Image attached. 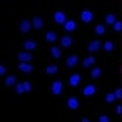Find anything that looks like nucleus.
<instances>
[{
	"mask_svg": "<svg viewBox=\"0 0 122 122\" xmlns=\"http://www.w3.org/2000/svg\"><path fill=\"white\" fill-rule=\"evenodd\" d=\"M113 31L115 32H121L122 31V21H116L113 24Z\"/></svg>",
	"mask_w": 122,
	"mask_h": 122,
	"instance_id": "obj_27",
	"label": "nucleus"
},
{
	"mask_svg": "<svg viewBox=\"0 0 122 122\" xmlns=\"http://www.w3.org/2000/svg\"><path fill=\"white\" fill-rule=\"evenodd\" d=\"M24 87H25V93H31L32 91V84L30 81H24Z\"/></svg>",
	"mask_w": 122,
	"mask_h": 122,
	"instance_id": "obj_29",
	"label": "nucleus"
},
{
	"mask_svg": "<svg viewBox=\"0 0 122 122\" xmlns=\"http://www.w3.org/2000/svg\"><path fill=\"white\" fill-rule=\"evenodd\" d=\"M32 30V21L30 19H22L19 22V32L21 34H28Z\"/></svg>",
	"mask_w": 122,
	"mask_h": 122,
	"instance_id": "obj_8",
	"label": "nucleus"
},
{
	"mask_svg": "<svg viewBox=\"0 0 122 122\" xmlns=\"http://www.w3.org/2000/svg\"><path fill=\"white\" fill-rule=\"evenodd\" d=\"M81 93H82L84 97H93V96L97 93V87H96L94 84H85Z\"/></svg>",
	"mask_w": 122,
	"mask_h": 122,
	"instance_id": "obj_5",
	"label": "nucleus"
},
{
	"mask_svg": "<svg viewBox=\"0 0 122 122\" xmlns=\"http://www.w3.org/2000/svg\"><path fill=\"white\" fill-rule=\"evenodd\" d=\"M113 93H115V96H116V99H118V100L122 99V88H116Z\"/></svg>",
	"mask_w": 122,
	"mask_h": 122,
	"instance_id": "obj_30",
	"label": "nucleus"
},
{
	"mask_svg": "<svg viewBox=\"0 0 122 122\" xmlns=\"http://www.w3.org/2000/svg\"><path fill=\"white\" fill-rule=\"evenodd\" d=\"M102 68L100 66H93L91 68V72H90V76L93 78V80H99V78L102 76Z\"/></svg>",
	"mask_w": 122,
	"mask_h": 122,
	"instance_id": "obj_20",
	"label": "nucleus"
},
{
	"mask_svg": "<svg viewBox=\"0 0 122 122\" xmlns=\"http://www.w3.org/2000/svg\"><path fill=\"white\" fill-rule=\"evenodd\" d=\"M63 30H65L66 32H74V31L76 30V22H75L74 19H68V21L65 22V25H63Z\"/></svg>",
	"mask_w": 122,
	"mask_h": 122,
	"instance_id": "obj_17",
	"label": "nucleus"
},
{
	"mask_svg": "<svg viewBox=\"0 0 122 122\" xmlns=\"http://www.w3.org/2000/svg\"><path fill=\"white\" fill-rule=\"evenodd\" d=\"M50 56L53 59H60V57H62V50H60V47L51 46L50 47Z\"/></svg>",
	"mask_w": 122,
	"mask_h": 122,
	"instance_id": "obj_18",
	"label": "nucleus"
},
{
	"mask_svg": "<svg viewBox=\"0 0 122 122\" xmlns=\"http://www.w3.org/2000/svg\"><path fill=\"white\" fill-rule=\"evenodd\" d=\"M81 121H82V122H90V119H88V118H81Z\"/></svg>",
	"mask_w": 122,
	"mask_h": 122,
	"instance_id": "obj_33",
	"label": "nucleus"
},
{
	"mask_svg": "<svg viewBox=\"0 0 122 122\" xmlns=\"http://www.w3.org/2000/svg\"><path fill=\"white\" fill-rule=\"evenodd\" d=\"M16 84H18V80H16L15 75H6V78H5V85L6 87H15Z\"/></svg>",
	"mask_w": 122,
	"mask_h": 122,
	"instance_id": "obj_19",
	"label": "nucleus"
},
{
	"mask_svg": "<svg viewBox=\"0 0 122 122\" xmlns=\"http://www.w3.org/2000/svg\"><path fill=\"white\" fill-rule=\"evenodd\" d=\"M94 32H96V36L102 37V36H104V34H106V27H104L103 24H97V25L94 27Z\"/></svg>",
	"mask_w": 122,
	"mask_h": 122,
	"instance_id": "obj_22",
	"label": "nucleus"
},
{
	"mask_svg": "<svg viewBox=\"0 0 122 122\" xmlns=\"http://www.w3.org/2000/svg\"><path fill=\"white\" fill-rule=\"evenodd\" d=\"M80 19H81L84 24H90V22H93V19H94V13H93L90 9H84V10H81V13H80Z\"/></svg>",
	"mask_w": 122,
	"mask_h": 122,
	"instance_id": "obj_7",
	"label": "nucleus"
},
{
	"mask_svg": "<svg viewBox=\"0 0 122 122\" xmlns=\"http://www.w3.org/2000/svg\"><path fill=\"white\" fill-rule=\"evenodd\" d=\"M44 40H46L47 43H56V41L59 40V36L56 34V31H47V32L44 34Z\"/></svg>",
	"mask_w": 122,
	"mask_h": 122,
	"instance_id": "obj_15",
	"label": "nucleus"
},
{
	"mask_svg": "<svg viewBox=\"0 0 122 122\" xmlns=\"http://www.w3.org/2000/svg\"><path fill=\"white\" fill-rule=\"evenodd\" d=\"M16 68H18V71L22 72V74H32L34 72V65L30 63V62H19Z\"/></svg>",
	"mask_w": 122,
	"mask_h": 122,
	"instance_id": "obj_4",
	"label": "nucleus"
},
{
	"mask_svg": "<svg viewBox=\"0 0 122 122\" xmlns=\"http://www.w3.org/2000/svg\"><path fill=\"white\" fill-rule=\"evenodd\" d=\"M78 62H80V57H78V55H71V56H68L66 57V62H65V65H66V68H75L76 65H78Z\"/></svg>",
	"mask_w": 122,
	"mask_h": 122,
	"instance_id": "obj_12",
	"label": "nucleus"
},
{
	"mask_svg": "<svg viewBox=\"0 0 122 122\" xmlns=\"http://www.w3.org/2000/svg\"><path fill=\"white\" fill-rule=\"evenodd\" d=\"M16 59L19 60V62H32V59H34V56H32V53L31 51H27V50H22V51H19L18 55H16Z\"/></svg>",
	"mask_w": 122,
	"mask_h": 122,
	"instance_id": "obj_9",
	"label": "nucleus"
},
{
	"mask_svg": "<svg viewBox=\"0 0 122 122\" xmlns=\"http://www.w3.org/2000/svg\"><path fill=\"white\" fill-rule=\"evenodd\" d=\"M53 21L57 25H65V22L68 21V16H66V13L63 10H56L53 13Z\"/></svg>",
	"mask_w": 122,
	"mask_h": 122,
	"instance_id": "obj_3",
	"label": "nucleus"
},
{
	"mask_svg": "<svg viewBox=\"0 0 122 122\" xmlns=\"http://www.w3.org/2000/svg\"><path fill=\"white\" fill-rule=\"evenodd\" d=\"M59 43H60V47L62 49H69L74 44V38L71 36H62L59 38Z\"/></svg>",
	"mask_w": 122,
	"mask_h": 122,
	"instance_id": "obj_10",
	"label": "nucleus"
},
{
	"mask_svg": "<svg viewBox=\"0 0 122 122\" xmlns=\"http://www.w3.org/2000/svg\"><path fill=\"white\" fill-rule=\"evenodd\" d=\"M15 93L18 94V96H22L25 93V87H24V82H18L15 85Z\"/></svg>",
	"mask_w": 122,
	"mask_h": 122,
	"instance_id": "obj_26",
	"label": "nucleus"
},
{
	"mask_svg": "<svg viewBox=\"0 0 122 122\" xmlns=\"http://www.w3.org/2000/svg\"><path fill=\"white\" fill-rule=\"evenodd\" d=\"M81 81H82V76L80 74H72L71 76H69V80H68L69 85H71L72 88H76V87L81 84Z\"/></svg>",
	"mask_w": 122,
	"mask_h": 122,
	"instance_id": "obj_11",
	"label": "nucleus"
},
{
	"mask_svg": "<svg viewBox=\"0 0 122 122\" xmlns=\"http://www.w3.org/2000/svg\"><path fill=\"white\" fill-rule=\"evenodd\" d=\"M97 121H99V122H110V116H109V115H104V113H102V115H99Z\"/></svg>",
	"mask_w": 122,
	"mask_h": 122,
	"instance_id": "obj_28",
	"label": "nucleus"
},
{
	"mask_svg": "<svg viewBox=\"0 0 122 122\" xmlns=\"http://www.w3.org/2000/svg\"><path fill=\"white\" fill-rule=\"evenodd\" d=\"M115 113L116 115H122V104H119V106L115 107Z\"/></svg>",
	"mask_w": 122,
	"mask_h": 122,
	"instance_id": "obj_32",
	"label": "nucleus"
},
{
	"mask_svg": "<svg viewBox=\"0 0 122 122\" xmlns=\"http://www.w3.org/2000/svg\"><path fill=\"white\" fill-rule=\"evenodd\" d=\"M121 74H122V65H121Z\"/></svg>",
	"mask_w": 122,
	"mask_h": 122,
	"instance_id": "obj_34",
	"label": "nucleus"
},
{
	"mask_svg": "<svg viewBox=\"0 0 122 122\" xmlns=\"http://www.w3.org/2000/svg\"><path fill=\"white\" fill-rule=\"evenodd\" d=\"M44 72H46L47 75H56V74L59 72V66H57V65H55V63L47 65V66H46V69H44Z\"/></svg>",
	"mask_w": 122,
	"mask_h": 122,
	"instance_id": "obj_21",
	"label": "nucleus"
},
{
	"mask_svg": "<svg viewBox=\"0 0 122 122\" xmlns=\"http://www.w3.org/2000/svg\"><path fill=\"white\" fill-rule=\"evenodd\" d=\"M94 65H96V57H94V55H90V56L84 57V60H82V68H93Z\"/></svg>",
	"mask_w": 122,
	"mask_h": 122,
	"instance_id": "obj_16",
	"label": "nucleus"
},
{
	"mask_svg": "<svg viewBox=\"0 0 122 122\" xmlns=\"http://www.w3.org/2000/svg\"><path fill=\"white\" fill-rule=\"evenodd\" d=\"M104 51H107V53H110V51H113L115 50V44H113V41H110V40H106L103 43V47H102Z\"/></svg>",
	"mask_w": 122,
	"mask_h": 122,
	"instance_id": "obj_23",
	"label": "nucleus"
},
{
	"mask_svg": "<svg viewBox=\"0 0 122 122\" xmlns=\"http://www.w3.org/2000/svg\"><path fill=\"white\" fill-rule=\"evenodd\" d=\"M44 27V21H43L41 16H34L32 18V28L36 31H41Z\"/></svg>",
	"mask_w": 122,
	"mask_h": 122,
	"instance_id": "obj_13",
	"label": "nucleus"
},
{
	"mask_svg": "<svg viewBox=\"0 0 122 122\" xmlns=\"http://www.w3.org/2000/svg\"><path fill=\"white\" fill-rule=\"evenodd\" d=\"M115 100H118V99H116V96H115V93H113V91L112 93H107L106 97H104V102H106L107 104H112Z\"/></svg>",
	"mask_w": 122,
	"mask_h": 122,
	"instance_id": "obj_25",
	"label": "nucleus"
},
{
	"mask_svg": "<svg viewBox=\"0 0 122 122\" xmlns=\"http://www.w3.org/2000/svg\"><path fill=\"white\" fill-rule=\"evenodd\" d=\"M118 19H116V15L115 13H107L106 16H104V22H106V25H113Z\"/></svg>",
	"mask_w": 122,
	"mask_h": 122,
	"instance_id": "obj_24",
	"label": "nucleus"
},
{
	"mask_svg": "<svg viewBox=\"0 0 122 122\" xmlns=\"http://www.w3.org/2000/svg\"><path fill=\"white\" fill-rule=\"evenodd\" d=\"M50 93L53 96H60L63 93V81L62 80H55L50 84Z\"/></svg>",
	"mask_w": 122,
	"mask_h": 122,
	"instance_id": "obj_1",
	"label": "nucleus"
},
{
	"mask_svg": "<svg viewBox=\"0 0 122 122\" xmlns=\"http://www.w3.org/2000/svg\"><path fill=\"white\" fill-rule=\"evenodd\" d=\"M38 44H37V41H34V40H25L24 41V50H27V51H32L34 50H37Z\"/></svg>",
	"mask_w": 122,
	"mask_h": 122,
	"instance_id": "obj_14",
	"label": "nucleus"
},
{
	"mask_svg": "<svg viewBox=\"0 0 122 122\" xmlns=\"http://www.w3.org/2000/svg\"><path fill=\"white\" fill-rule=\"evenodd\" d=\"M102 47H103V43L99 38H96V40L88 41V44H87V51H88L90 55H94V53H97Z\"/></svg>",
	"mask_w": 122,
	"mask_h": 122,
	"instance_id": "obj_2",
	"label": "nucleus"
},
{
	"mask_svg": "<svg viewBox=\"0 0 122 122\" xmlns=\"http://www.w3.org/2000/svg\"><path fill=\"white\" fill-rule=\"evenodd\" d=\"M0 75H6V66L3 63H0Z\"/></svg>",
	"mask_w": 122,
	"mask_h": 122,
	"instance_id": "obj_31",
	"label": "nucleus"
},
{
	"mask_svg": "<svg viewBox=\"0 0 122 122\" xmlns=\"http://www.w3.org/2000/svg\"><path fill=\"white\" fill-rule=\"evenodd\" d=\"M81 106V103L80 100H78L75 96H71V97H68L66 99V107L68 109H71V110H78Z\"/></svg>",
	"mask_w": 122,
	"mask_h": 122,
	"instance_id": "obj_6",
	"label": "nucleus"
}]
</instances>
